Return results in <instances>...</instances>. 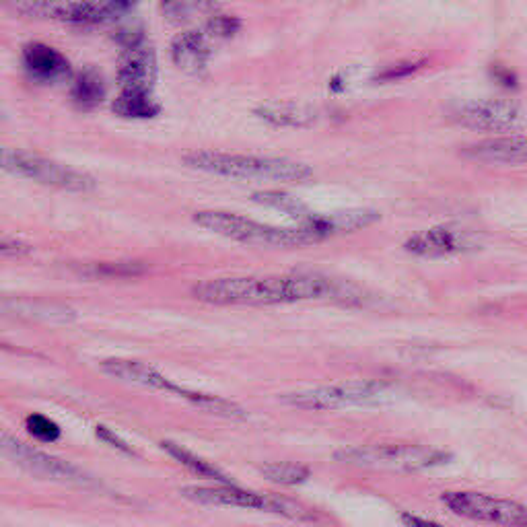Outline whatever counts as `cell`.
Here are the masks:
<instances>
[{
	"mask_svg": "<svg viewBox=\"0 0 527 527\" xmlns=\"http://www.w3.org/2000/svg\"><path fill=\"white\" fill-rule=\"evenodd\" d=\"M112 112L126 120H151L161 114V103L153 91H120L112 103Z\"/></svg>",
	"mask_w": 527,
	"mask_h": 527,
	"instance_id": "44dd1931",
	"label": "cell"
},
{
	"mask_svg": "<svg viewBox=\"0 0 527 527\" xmlns=\"http://www.w3.org/2000/svg\"><path fill=\"white\" fill-rule=\"evenodd\" d=\"M97 437H99L101 441H105V443H110L112 447H116L118 451H122V453H126V455H134V449H132L126 441H122L116 433H112L110 429L99 427V429H97Z\"/></svg>",
	"mask_w": 527,
	"mask_h": 527,
	"instance_id": "836d02e7",
	"label": "cell"
},
{
	"mask_svg": "<svg viewBox=\"0 0 527 527\" xmlns=\"http://www.w3.org/2000/svg\"><path fill=\"white\" fill-rule=\"evenodd\" d=\"M490 77H493L495 83L501 85L503 89H509V91L519 89V77L513 73L509 66L493 64V66H490Z\"/></svg>",
	"mask_w": 527,
	"mask_h": 527,
	"instance_id": "1f68e13d",
	"label": "cell"
},
{
	"mask_svg": "<svg viewBox=\"0 0 527 527\" xmlns=\"http://www.w3.org/2000/svg\"><path fill=\"white\" fill-rule=\"evenodd\" d=\"M161 449L169 455V458H173L178 464H182L186 470L206 478V480H213L215 484H231L233 480L217 466H213L210 462L198 458L196 453H192L190 449L178 445V443H173V441H163L161 443Z\"/></svg>",
	"mask_w": 527,
	"mask_h": 527,
	"instance_id": "7402d4cb",
	"label": "cell"
},
{
	"mask_svg": "<svg viewBox=\"0 0 527 527\" xmlns=\"http://www.w3.org/2000/svg\"><path fill=\"white\" fill-rule=\"evenodd\" d=\"M210 44L202 31L190 29L171 42V60L184 75L200 77L210 62Z\"/></svg>",
	"mask_w": 527,
	"mask_h": 527,
	"instance_id": "ac0fdd59",
	"label": "cell"
},
{
	"mask_svg": "<svg viewBox=\"0 0 527 527\" xmlns=\"http://www.w3.org/2000/svg\"><path fill=\"white\" fill-rule=\"evenodd\" d=\"M190 5H192V0H161V9L165 17L175 23L188 19Z\"/></svg>",
	"mask_w": 527,
	"mask_h": 527,
	"instance_id": "4dcf8cb0",
	"label": "cell"
},
{
	"mask_svg": "<svg viewBox=\"0 0 527 527\" xmlns=\"http://www.w3.org/2000/svg\"><path fill=\"white\" fill-rule=\"evenodd\" d=\"M427 64V60H402V62H394L388 66H381L377 73L373 75V79L377 83H394V81H402L408 79L412 75H416L418 70H423Z\"/></svg>",
	"mask_w": 527,
	"mask_h": 527,
	"instance_id": "484cf974",
	"label": "cell"
},
{
	"mask_svg": "<svg viewBox=\"0 0 527 527\" xmlns=\"http://www.w3.org/2000/svg\"><path fill=\"white\" fill-rule=\"evenodd\" d=\"M252 200L264 208H272L278 210V213H283L287 217H291L295 223L305 221L311 210L307 208L305 202H301L299 198H295L289 192H278V190H264V192H256L252 194Z\"/></svg>",
	"mask_w": 527,
	"mask_h": 527,
	"instance_id": "603a6c76",
	"label": "cell"
},
{
	"mask_svg": "<svg viewBox=\"0 0 527 527\" xmlns=\"http://www.w3.org/2000/svg\"><path fill=\"white\" fill-rule=\"evenodd\" d=\"M476 248V239L455 225H437L427 231L414 233L406 239L404 250L423 258H443L464 254Z\"/></svg>",
	"mask_w": 527,
	"mask_h": 527,
	"instance_id": "7c38bea8",
	"label": "cell"
},
{
	"mask_svg": "<svg viewBox=\"0 0 527 527\" xmlns=\"http://www.w3.org/2000/svg\"><path fill=\"white\" fill-rule=\"evenodd\" d=\"M447 118L468 130L478 132H513L523 128L525 114L509 99H472L453 103Z\"/></svg>",
	"mask_w": 527,
	"mask_h": 527,
	"instance_id": "ba28073f",
	"label": "cell"
},
{
	"mask_svg": "<svg viewBox=\"0 0 527 527\" xmlns=\"http://www.w3.org/2000/svg\"><path fill=\"white\" fill-rule=\"evenodd\" d=\"M13 15L40 21H56L75 27H91L105 21L103 9L95 0H3Z\"/></svg>",
	"mask_w": 527,
	"mask_h": 527,
	"instance_id": "30bf717a",
	"label": "cell"
},
{
	"mask_svg": "<svg viewBox=\"0 0 527 527\" xmlns=\"http://www.w3.org/2000/svg\"><path fill=\"white\" fill-rule=\"evenodd\" d=\"M443 503L455 515L495 523L501 527H527V507L513 499H497L480 493H443Z\"/></svg>",
	"mask_w": 527,
	"mask_h": 527,
	"instance_id": "9c48e42d",
	"label": "cell"
},
{
	"mask_svg": "<svg viewBox=\"0 0 527 527\" xmlns=\"http://www.w3.org/2000/svg\"><path fill=\"white\" fill-rule=\"evenodd\" d=\"M184 163L190 169L204 171L210 175L233 180H264L299 184L313 178L309 165L280 159V157H254V155H231L217 151H194L184 155Z\"/></svg>",
	"mask_w": 527,
	"mask_h": 527,
	"instance_id": "7a4b0ae2",
	"label": "cell"
},
{
	"mask_svg": "<svg viewBox=\"0 0 527 527\" xmlns=\"http://www.w3.org/2000/svg\"><path fill=\"white\" fill-rule=\"evenodd\" d=\"M105 95H108V87H105L103 75L95 66H85L83 70L73 77V85H70V97L79 110L89 112L95 110L97 105L103 103Z\"/></svg>",
	"mask_w": 527,
	"mask_h": 527,
	"instance_id": "ffe728a7",
	"label": "cell"
},
{
	"mask_svg": "<svg viewBox=\"0 0 527 527\" xmlns=\"http://www.w3.org/2000/svg\"><path fill=\"white\" fill-rule=\"evenodd\" d=\"M0 171L64 192H91L95 178L89 173L21 149L0 147Z\"/></svg>",
	"mask_w": 527,
	"mask_h": 527,
	"instance_id": "8992f818",
	"label": "cell"
},
{
	"mask_svg": "<svg viewBox=\"0 0 527 527\" xmlns=\"http://www.w3.org/2000/svg\"><path fill=\"white\" fill-rule=\"evenodd\" d=\"M464 157L478 163L495 165H527V138L525 136H495L480 140L464 149Z\"/></svg>",
	"mask_w": 527,
	"mask_h": 527,
	"instance_id": "2e32d148",
	"label": "cell"
},
{
	"mask_svg": "<svg viewBox=\"0 0 527 527\" xmlns=\"http://www.w3.org/2000/svg\"><path fill=\"white\" fill-rule=\"evenodd\" d=\"M138 3L140 0H101L99 5L103 9L105 21H110V19H118V17L132 13L138 7Z\"/></svg>",
	"mask_w": 527,
	"mask_h": 527,
	"instance_id": "f1b7e54d",
	"label": "cell"
},
{
	"mask_svg": "<svg viewBox=\"0 0 527 527\" xmlns=\"http://www.w3.org/2000/svg\"><path fill=\"white\" fill-rule=\"evenodd\" d=\"M225 0H194V5L200 9V11H208V13H213L217 9L223 7Z\"/></svg>",
	"mask_w": 527,
	"mask_h": 527,
	"instance_id": "d590c367",
	"label": "cell"
},
{
	"mask_svg": "<svg viewBox=\"0 0 527 527\" xmlns=\"http://www.w3.org/2000/svg\"><path fill=\"white\" fill-rule=\"evenodd\" d=\"M194 223L227 239L250 245H266V248H301V245L320 241L318 235L303 225L270 227L248 217L227 213V210H200L194 215Z\"/></svg>",
	"mask_w": 527,
	"mask_h": 527,
	"instance_id": "3957f363",
	"label": "cell"
},
{
	"mask_svg": "<svg viewBox=\"0 0 527 527\" xmlns=\"http://www.w3.org/2000/svg\"><path fill=\"white\" fill-rule=\"evenodd\" d=\"M182 495L192 503L210 505V507L254 509V511H266V513L283 515V517L299 519V521H311L315 517L307 507H303L301 503L289 497L254 493V490L241 488L235 482L215 484V486H188L182 490Z\"/></svg>",
	"mask_w": 527,
	"mask_h": 527,
	"instance_id": "5b68a950",
	"label": "cell"
},
{
	"mask_svg": "<svg viewBox=\"0 0 527 527\" xmlns=\"http://www.w3.org/2000/svg\"><path fill=\"white\" fill-rule=\"evenodd\" d=\"M101 369L132 385H140V388H147L153 392H165V394H173L178 398L188 396V388H182V385L169 381L161 371H157L155 367L147 365V363H140V361H128V359H108L101 363Z\"/></svg>",
	"mask_w": 527,
	"mask_h": 527,
	"instance_id": "4fadbf2b",
	"label": "cell"
},
{
	"mask_svg": "<svg viewBox=\"0 0 527 527\" xmlns=\"http://www.w3.org/2000/svg\"><path fill=\"white\" fill-rule=\"evenodd\" d=\"M0 455H5L9 462L23 468L25 472L40 476L46 480H62V482H89V476L79 468L70 466L64 460L54 458L50 453H44L17 439L15 435L0 431Z\"/></svg>",
	"mask_w": 527,
	"mask_h": 527,
	"instance_id": "8fae6325",
	"label": "cell"
},
{
	"mask_svg": "<svg viewBox=\"0 0 527 527\" xmlns=\"http://www.w3.org/2000/svg\"><path fill=\"white\" fill-rule=\"evenodd\" d=\"M334 460L377 472L414 474L447 464L451 453L429 445H361L336 451Z\"/></svg>",
	"mask_w": 527,
	"mask_h": 527,
	"instance_id": "277c9868",
	"label": "cell"
},
{
	"mask_svg": "<svg viewBox=\"0 0 527 527\" xmlns=\"http://www.w3.org/2000/svg\"><path fill=\"white\" fill-rule=\"evenodd\" d=\"M31 252V245L15 239V237H7V235H0V258H19Z\"/></svg>",
	"mask_w": 527,
	"mask_h": 527,
	"instance_id": "f546056e",
	"label": "cell"
},
{
	"mask_svg": "<svg viewBox=\"0 0 527 527\" xmlns=\"http://www.w3.org/2000/svg\"><path fill=\"white\" fill-rule=\"evenodd\" d=\"M243 23L235 15H215L206 23V33L215 40H231L241 31Z\"/></svg>",
	"mask_w": 527,
	"mask_h": 527,
	"instance_id": "83f0119b",
	"label": "cell"
},
{
	"mask_svg": "<svg viewBox=\"0 0 527 527\" xmlns=\"http://www.w3.org/2000/svg\"><path fill=\"white\" fill-rule=\"evenodd\" d=\"M116 42L120 44V48L126 52V50H134L138 46L145 44V31L143 29H120L116 33Z\"/></svg>",
	"mask_w": 527,
	"mask_h": 527,
	"instance_id": "d6a6232c",
	"label": "cell"
},
{
	"mask_svg": "<svg viewBox=\"0 0 527 527\" xmlns=\"http://www.w3.org/2000/svg\"><path fill=\"white\" fill-rule=\"evenodd\" d=\"M25 427H27V433L31 437L40 439L44 443H54L62 435L60 427L54 423L52 418H48L44 414H29L27 420H25Z\"/></svg>",
	"mask_w": 527,
	"mask_h": 527,
	"instance_id": "4316f807",
	"label": "cell"
},
{
	"mask_svg": "<svg viewBox=\"0 0 527 527\" xmlns=\"http://www.w3.org/2000/svg\"><path fill=\"white\" fill-rule=\"evenodd\" d=\"M390 385L381 381H346L322 388L299 390L283 396L287 406L299 410H336L346 406H367L379 402L381 394L388 392Z\"/></svg>",
	"mask_w": 527,
	"mask_h": 527,
	"instance_id": "52a82bcc",
	"label": "cell"
},
{
	"mask_svg": "<svg viewBox=\"0 0 527 527\" xmlns=\"http://www.w3.org/2000/svg\"><path fill=\"white\" fill-rule=\"evenodd\" d=\"M23 68L31 81L38 83H56L62 79H68L73 75L70 70V62L62 52L56 48L42 44V42H33L23 48L21 54Z\"/></svg>",
	"mask_w": 527,
	"mask_h": 527,
	"instance_id": "5bb4252c",
	"label": "cell"
},
{
	"mask_svg": "<svg viewBox=\"0 0 527 527\" xmlns=\"http://www.w3.org/2000/svg\"><path fill=\"white\" fill-rule=\"evenodd\" d=\"M379 221V215L371 208H353V210H340L332 215H315L311 213L305 221L297 223L313 231L320 237V241L336 235V233H353L361 231Z\"/></svg>",
	"mask_w": 527,
	"mask_h": 527,
	"instance_id": "e0dca14e",
	"label": "cell"
},
{
	"mask_svg": "<svg viewBox=\"0 0 527 527\" xmlns=\"http://www.w3.org/2000/svg\"><path fill=\"white\" fill-rule=\"evenodd\" d=\"M254 114L266 124L278 128H303L313 124L315 118H318V112L313 108L297 103H264L254 110Z\"/></svg>",
	"mask_w": 527,
	"mask_h": 527,
	"instance_id": "d6986e66",
	"label": "cell"
},
{
	"mask_svg": "<svg viewBox=\"0 0 527 527\" xmlns=\"http://www.w3.org/2000/svg\"><path fill=\"white\" fill-rule=\"evenodd\" d=\"M77 272L85 278H132L147 272V266L140 262H93L77 266Z\"/></svg>",
	"mask_w": 527,
	"mask_h": 527,
	"instance_id": "cb8c5ba5",
	"label": "cell"
},
{
	"mask_svg": "<svg viewBox=\"0 0 527 527\" xmlns=\"http://www.w3.org/2000/svg\"><path fill=\"white\" fill-rule=\"evenodd\" d=\"M157 81V56L147 44L126 50L118 66L120 91H153Z\"/></svg>",
	"mask_w": 527,
	"mask_h": 527,
	"instance_id": "9a60e30c",
	"label": "cell"
},
{
	"mask_svg": "<svg viewBox=\"0 0 527 527\" xmlns=\"http://www.w3.org/2000/svg\"><path fill=\"white\" fill-rule=\"evenodd\" d=\"M262 476L268 482L274 484H283V486H297L309 480L311 470L303 464H295V462H274V464H266L260 468Z\"/></svg>",
	"mask_w": 527,
	"mask_h": 527,
	"instance_id": "d4e9b609",
	"label": "cell"
},
{
	"mask_svg": "<svg viewBox=\"0 0 527 527\" xmlns=\"http://www.w3.org/2000/svg\"><path fill=\"white\" fill-rule=\"evenodd\" d=\"M402 521L406 523V527H443L431 519H425V517H416V515H410V513H404L402 515Z\"/></svg>",
	"mask_w": 527,
	"mask_h": 527,
	"instance_id": "e575fe53",
	"label": "cell"
},
{
	"mask_svg": "<svg viewBox=\"0 0 527 527\" xmlns=\"http://www.w3.org/2000/svg\"><path fill=\"white\" fill-rule=\"evenodd\" d=\"M332 283L315 272H289L278 276L254 278H215L204 280L192 289L194 299L208 305H245V307H268L297 303L307 299H320L330 295Z\"/></svg>",
	"mask_w": 527,
	"mask_h": 527,
	"instance_id": "6da1fadb",
	"label": "cell"
}]
</instances>
